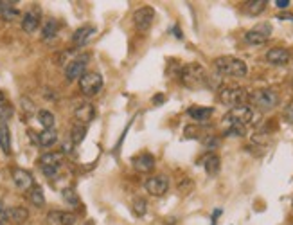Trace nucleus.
Segmentation results:
<instances>
[{"label":"nucleus","mask_w":293,"mask_h":225,"mask_svg":"<svg viewBox=\"0 0 293 225\" xmlns=\"http://www.w3.org/2000/svg\"><path fill=\"white\" fill-rule=\"evenodd\" d=\"M180 81L187 88H202L209 85V74L200 63H187L180 69Z\"/></svg>","instance_id":"nucleus-1"},{"label":"nucleus","mask_w":293,"mask_h":225,"mask_svg":"<svg viewBox=\"0 0 293 225\" xmlns=\"http://www.w3.org/2000/svg\"><path fill=\"white\" fill-rule=\"evenodd\" d=\"M259 121V112L254 110L252 106H236V108H230V112H227L223 116V125L229 128V126H248L255 125Z\"/></svg>","instance_id":"nucleus-2"},{"label":"nucleus","mask_w":293,"mask_h":225,"mask_svg":"<svg viewBox=\"0 0 293 225\" xmlns=\"http://www.w3.org/2000/svg\"><path fill=\"white\" fill-rule=\"evenodd\" d=\"M214 67L221 76H227V78H245L248 74V67H246L245 61L234 56L216 58Z\"/></svg>","instance_id":"nucleus-3"},{"label":"nucleus","mask_w":293,"mask_h":225,"mask_svg":"<svg viewBox=\"0 0 293 225\" xmlns=\"http://www.w3.org/2000/svg\"><path fill=\"white\" fill-rule=\"evenodd\" d=\"M248 101L254 104L252 108L257 112H268L279 104V94L273 88H259V90L248 94Z\"/></svg>","instance_id":"nucleus-4"},{"label":"nucleus","mask_w":293,"mask_h":225,"mask_svg":"<svg viewBox=\"0 0 293 225\" xmlns=\"http://www.w3.org/2000/svg\"><path fill=\"white\" fill-rule=\"evenodd\" d=\"M220 101L230 108H236V106H243V104L248 101V94H246L245 88L241 87H223L218 94Z\"/></svg>","instance_id":"nucleus-5"},{"label":"nucleus","mask_w":293,"mask_h":225,"mask_svg":"<svg viewBox=\"0 0 293 225\" xmlns=\"http://www.w3.org/2000/svg\"><path fill=\"white\" fill-rule=\"evenodd\" d=\"M101 88H103V76L99 72H85L79 78V90L86 97L99 94Z\"/></svg>","instance_id":"nucleus-6"},{"label":"nucleus","mask_w":293,"mask_h":225,"mask_svg":"<svg viewBox=\"0 0 293 225\" xmlns=\"http://www.w3.org/2000/svg\"><path fill=\"white\" fill-rule=\"evenodd\" d=\"M272 36V26L266 22L259 24L255 26L254 29H250L248 33L245 35V42L250 45H263L268 42V38Z\"/></svg>","instance_id":"nucleus-7"},{"label":"nucleus","mask_w":293,"mask_h":225,"mask_svg":"<svg viewBox=\"0 0 293 225\" xmlns=\"http://www.w3.org/2000/svg\"><path fill=\"white\" fill-rule=\"evenodd\" d=\"M88 60H90V54H83V56L76 58L67 65L65 69V78L67 81H74V79H79L85 74V69L88 65Z\"/></svg>","instance_id":"nucleus-8"},{"label":"nucleus","mask_w":293,"mask_h":225,"mask_svg":"<svg viewBox=\"0 0 293 225\" xmlns=\"http://www.w3.org/2000/svg\"><path fill=\"white\" fill-rule=\"evenodd\" d=\"M144 187H146V191L150 193V195L162 196V195H166V193H168L169 180H168V177H164V175H153V177H150L146 180Z\"/></svg>","instance_id":"nucleus-9"},{"label":"nucleus","mask_w":293,"mask_h":225,"mask_svg":"<svg viewBox=\"0 0 293 225\" xmlns=\"http://www.w3.org/2000/svg\"><path fill=\"white\" fill-rule=\"evenodd\" d=\"M133 22L140 31H148L151 26H153V22H155V9L153 8L137 9L133 15Z\"/></svg>","instance_id":"nucleus-10"},{"label":"nucleus","mask_w":293,"mask_h":225,"mask_svg":"<svg viewBox=\"0 0 293 225\" xmlns=\"http://www.w3.org/2000/svg\"><path fill=\"white\" fill-rule=\"evenodd\" d=\"M266 61L270 65H277V67L288 65L289 61H291V54H289V51H286L282 47H273L266 52Z\"/></svg>","instance_id":"nucleus-11"},{"label":"nucleus","mask_w":293,"mask_h":225,"mask_svg":"<svg viewBox=\"0 0 293 225\" xmlns=\"http://www.w3.org/2000/svg\"><path fill=\"white\" fill-rule=\"evenodd\" d=\"M74 116H76V119H78V125H83L86 126L88 123L94 121L95 117V108L92 103H81L76 106V110H74Z\"/></svg>","instance_id":"nucleus-12"},{"label":"nucleus","mask_w":293,"mask_h":225,"mask_svg":"<svg viewBox=\"0 0 293 225\" xmlns=\"http://www.w3.org/2000/svg\"><path fill=\"white\" fill-rule=\"evenodd\" d=\"M11 175H13V182L18 189L27 191L33 187V175H31L29 171H26V169H22V168H15L13 171H11Z\"/></svg>","instance_id":"nucleus-13"},{"label":"nucleus","mask_w":293,"mask_h":225,"mask_svg":"<svg viewBox=\"0 0 293 225\" xmlns=\"http://www.w3.org/2000/svg\"><path fill=\"white\" fill-rule=\"evenodd\" d=\"M40 26V11L38 9H31L24 15L22 18V29L26 31V33H35Z\"/></svg>","instance_id":"nucleus-14"},{"label":"nucleus","mask_w":293,"mask_h":225,"mask_svg":"<svg viewBox=\"0 0 293 225\" xmlns=\"http://www.w3.org/2000/svg\"><path fill=\"white\" fill-rule=\"evenodd\" d=\"M63 162V153L61 152H49L40 157V166L42 168H60Z\"/></svg>","instance_id":"nucleus-15"},{"label":"nucleus","mask_w":293,"mask_h":225,"mask_svg":"<svg viewBox=\"0 0 293 225\" xmlns=\"http://www.w3.org/2000/svg\"><path fill=\"white\" fill-rule=\"evenodd\" d=\"M49 220L54 221L58 225H74L76 223V214L74 212H67V211H52L49 212Z\"/></svg>","instance_id":"nucleus-16"},{"label":"nucleus","mask_w":293,"mask_h":225,"mask_svg":"<svg viewBox=\"0 0 293 225\" xmlns=\"http://www.w3.org/2000/svg\"><path fill=\"white\" fill-rule=\"evenodd\" d=\"M191 119H194L196 123H205L209 121L214 114V108H209V106H193V108L187 110Z\"/></svg>","instance_id":"nucleus-17"},{"label":"nucleus","mask_w":293,"mask_h":225,"mask_svg":"<svg viewBox=\"0 0 293 225\" xmlns=\"http://www.w3.org/2000/svg\"><path fill=\"white\" fill-rule=\"evenodd\" d=\"M133 166L142 173H150L151 169L155 168V157L150 155V153H142L133 160Z\"/></svg>","instance_id":"nucleus-18"},{"label":"nucleus","mask_w":293,"mask_h":225,"mask_svg":"<svg viewBox=\"0 0 293 225\" xmlns=\"http://www.w3.org/2000/svg\"><path fill=\"white\" fill-rule=\"evenodd\" d=\"M6 214H8V221L15 225H22L29 218V211L26 207H11L6 211Z\"/></svg>","instance_id":"nucleus-19"},{"label":"nucleus","mask_w":293,"mask_h":225,"mask_svg":"<svg viewBox=\"0 0 293 225\" xmlns=\"http://www.w3.org/2000/svg\"><path fill=\"white\" fill-rule=\"evenodd\" d=\"M203 168H205L207 175H211V177L218 175V173H220V168H221L220 157L216 155V153H211V155H207L205 159H203Z\"/></svg>","instance_id":"nucleus-20"},{"label":"nucleus","mask_w":293,"mask_h":225,"mask_svg":"<svg viewBox=\"0 0 293 225\" xmlns=\"http://www.w3.org/2000/svg\"><path fill=\"white\" fill-rule=\"evenodd\" d=\"M95 33V29L94 27H90V26H85V27H79L76 33H74V36H72V42L76 45H85L86 42H88V38H90L92 35Z\"/></svg>","instance_id":"nucleus-21"},{"label":"nucleus","mask_w":293,"mask_h":225,"mask_svg":"<svg viewBox=\"0 0 293 225\" xmlns=\"http://www.w3.org/2000/svg\"><path fill=\"white\" fill-rule=\"evenodd\" d=\"M58 141V132L54 128H49V130H43L38 134V144L43 148H49Z\"/></svg>","instance_id":"nucleus-22"},{"label":"nucleus","mask_w":293,"mask_h":225,"mask_svg":"<svg viewBox=\"0 0 293 225\" xmlns=\"http://www.w3.org/2000/svg\"><path fill=\"white\" fill-rule=\"evenodd\" d=\"M0 150L6 155L11 153V137H9V128L6 125H0Z\"/></svg>","instance_id":"nucleus-23"},{"label":"nucleus","mask_w":293,"mask_h":225,"mask_svg":"<svg viewBox=\"0 0 293 225\" xmlns=\"http://www.w3.org/2000/svg\"><path fill=\"white\" fill-rule=\"evenodd\" d=\"M11 116H13V106H11V103H9L8 99H6L4 92L0 90V119L4 123V121H8Z\"/></svg>","instance_id":"nucleus-24"},{"label":"nucleus","mask_w":293,"mask_h":225,"mask_svg":"<svg viewBox=\"0 0 293 225\" xmlns=\"http://www.w3.org/2000/svg\"><path fill=\"white\" fill-rule=\"evenodd\" d=\"M266 0H248L245 4V8H246V11L250 15H254V17H257V15H261L266 9Z\"/></svg>","instance_id":"nucleus-25"},{"label":"nucleus","mask_w":293,"mask_h":225,"mask_svg":"<svg viewBox=\"0 0 293 225\" xmlns=\"http://www.w3.org/2000/svg\"><path fill=\"white\" fill-rule=\"evenodd\" d=\"M29 200L33 202V205H36V207H43V205H45V196H43L42 187H38V186L31 187Z\"/></svg>","instance_id":"nucleus-26"},{"label":"nucleus","mask_w":293,"mask_h":225,"mask_svg":"<svg viewBox=\"0 0 293 225\" xmlns=\"http://www.w3.org/2000/svg\"><path fill=\"white\" fill-rule=\"evenodd\" d=\"M38 121L43 126V130H49V128H54V114L49 112V110H40L38 112Z\"/></svg>","instance_id":"nucleus-27"},{"label":"nucleus","mask_w":293,"mask_h":225,"mask_svg":"<svg viewBox=\"0 0 293 225\" xmlns=\"http://www.w3.org/2000/svg\"><path fill=\"white\" fill-rule=\"evenodd\" d=\"M86 135V126L83 125H76L72 126V130H70V141H72L74 144H79L85 139Z\"/></svg>","instance_id":"nucleus-28"},{"label":"nucleus","mask_w":293,"mask_h":225,"mask_svg":"<svg viewBox=\"0 0 293 225\" xmlns=\"http://www.w3.org/2000/svg\"><path fill=\"white\" fill-rule=\"evenodd\" d=\"M56 31H58V22L56 20H49L47 24H45V27H43L42 31V38L43 40H51L56 36Z\"/></svg>","instance_id":"nucleus-29"},{"label":"nucleus","mask_w":293,"mask_h":225,"mask_svg":"<svg viewBox=\"0 0 293 225\" xmlns=\"http://www.w3.org/2000/svg\"><path fill=\"white\" fill-rule=\"evenodd\" d=\"M61 195H63V200L69 203V205H74V207H78L79 205V198H78V195H76V191L74 189L65 187V189L61 191Z\"/></svg>","instance_id":"nucleus-30"},{"label":"nucleus","mask_w":293,"mask_h":225,"mask_svg":"<svg viewBox=\"0 0 293 225\" xmlns=\"http://www.w3.org/2000/svg\"><path fill=\"white\" fill-rule=\"evenodd\" d=\"M13 4L15 2H6V8L2 9V17H4L6 20H15V18L20 17V11L15 9Z\"/></svg>","instance_id":"nucleus-31"},{"label":"nucleus","mask_w":293,"mask_h":225,"mask_svg":"<svg viewBox=\"0 0 293 225\" xmlns=\"http://www.w3.org/2000/svg\"><path fill=\"white\" fill-rule=\"evenodd\" d=\"M225 135H229V137H245L246 135V128L245 126H229L227 130H225Z\"/></svg>","instance_id":"nucleus-32"},{"label":"nucleus","mask_w":293,"mask_h":225,"mask_svg":"<svg viewBox=\"0 0 293 225\" xmlns=\"http://www.w3.org/2000/svg\"><path fill=\"white\" fill-rule=\"evenodd\" d=\"M146 205H148L146 200H144V198H137L133 202V212L137 214V216H144V214H146V211H148Z\"/></svg>","instance_id":"nucleus-33"},{"label":"nucleus","mask_w":293,"mask_h":225,"mask_svg":"<svg viewBox=\"0 0 293 225\" xmlns=\"http://www.w3.org/2000/svg\"><path fill=\"white\" fill-rule=\"evenodd\" d=\"M203 144H205L207 150H216V148L220 146V139L214 137V135H207V137L203 139Z\"/></svg>","instance_id":"nucleus-34"},{"label":"nucleus","mask_w":293,"mask_h":225,"mask_svg":"<svg viewBox=\"0 0 293 225\" xmlns=\"http://www.w3.org/2000/svg\"><path fill=\"white\" fill-rule=\"evenodd\" d=\"M193 180H189V178H182V182L180 184H178V191H180V193H189L191 189H193Z\"/></svg>","instance_id":"nucleus-35"},{"label":"nucleus","mask_w":293,"mask_h":225,"mask_svg":"<svg viewBox=\"0 0 293 225\" xmlns=\"http://www.w3.org/2000/svg\"><path fill=\"white\" fill-rule=\"evenodd\" d=\"M20 103H22V110H24V112H27V114L35 112V103H33L31 99H27V97H22Z\"/></svg>","instance_id":"nucleus-36"},{"label":"nucleus","mask_w":293,"mask_h":225,"mask_svg":"<svg viewBox=\"0 0 293 225\" xmlns=\"http://www.w3.org/2000/svg\"><path fill=\"white\" fill-rule=\"evenodd\" d=\"M200 128L198 126H187L186 128V137H189V139H196V137H200Z\"/></svg>","instance_id":"nucleus-37"},{"label":"nucleus","mask_w":293,"mask_h":225,"mask_svg":"<svg viewBox=\"0 0 293 225\" xmlns=\"http://www.w3.org/2000/svg\"><path fill=\"white\" fill-rule=\"evenodd\" d=\"M284 117H286V121L293 125V103H289L284 108Z\"/></svg>","instance_id":"nucleus-38"},{"label":"nucleus","mask_w":293,"mask_h":225,"mask_svg":"<svg viewBox=\"0 0 293 225\" xmlns=\"http://www.w3.org/2000/svg\"><path fill=\"white\" fill-rule=\"evenodd\" d=\"M58 169H60V168H42V171L47 175L49 178H54L58 175Z\"/></svg>","instance_id":"nucleus-39"},{"label":"nucleus","mask_w":293,"mask_h":225,"mask_svg":"<svg viewBox=\"0 0 293 225\" xmlns=\"http://www.w3.org/2000/svg\"><path fill=\"white\" fill-rule=\"evenodd\" d=\"M291 4V2H289V0H277L275 2V6L279 9H288V6Z\"/></svg>","instance_id":"nucleus-40"},{"label":"nucleus","mask_w":293,"mask_h":225,"mask_svg":"<svg viewBox=\"0 0 293 225\" xmlns=\"http://www.w3.org/2000/svg\"><path fill=\"white\" fill-rule=\"evenodd\" d=\"M6 221H8V214H6V209H2L0 211V225H6Z\"/></svg>","instance_id":"nucleus-41"},{"label":"nucleus","mask_w":293,"mask_h":225,"mask_svg":"<svg viewBox=\"0 0 293 225\" xmlns=\"http://www.w3.org/2000/svg\"><path fill=\"white\" fill-rule=\"evenodd\" d=\"M280 20H293V15H279Z\"/></svg>","instance_id":"nucleus-42"},{"label":"nucleus","mask_w":293,"mask_h":225,"mask_svg":"<svg viewBox=\"0 0 293 225\" xmlns=\"http://www.w3.org/2000/svg\"><path fill=\"white\" fill-rule=\"evenodd\" d=\"M155 101H157V103H162V101H164V97H162V95H157Z\"/></svg>","instance_id":"nucleus-43"},{"label":"nucleus","mask_w":293,"mask_h":225,"mask_svg":"<svg viewBox=\"0 0 293 225\" xmlns=\"http://www.w3.org/2000/svg\"><path fill=\"white\" fill-rule=\"evenodd\" d=\"M4 8H6V2H2V0H0V11H2Z\"/></svg>","instance_id":"nucleus-44"},{"label":"nucleus","mask_w":293,"mask_h":225,"mask_svg":"<svg viewBox=\"0 0 293 225\" xmlns=\"http://www.w3.org/2000/svg\"><path fill=\"white\" fill-rule=\"evenodd\" d=\"M0 211H2V205H0Z\"/></svg>","instance_id":"nucleus-45"}]
</instances>
